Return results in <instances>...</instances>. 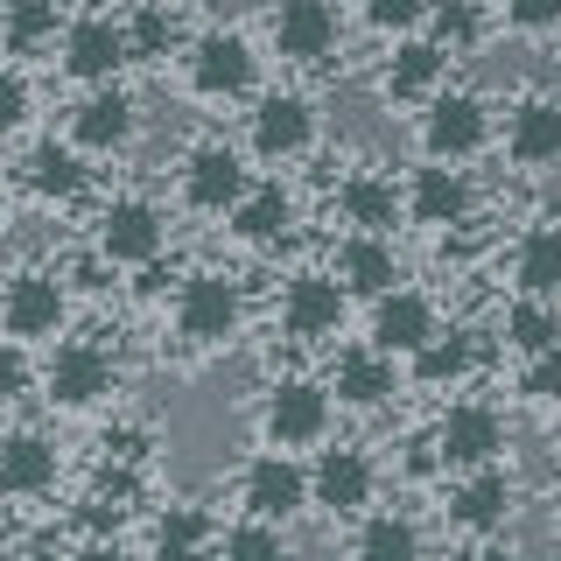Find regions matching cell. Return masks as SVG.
I'll return each instance as SVG.
<instances>
[{"label": "cell", "mask_w": 561, "mask_h": 561, "mask_svg": "<svg viewBox=\"0 0 561 561\" xmlns=\"http://www.w3.org/2000/svg\"><path fill=\"white\" fill-rule=\"evenodd\" d=\"M175 330L190 344H225L239 330V295L225 274H190L183 295H175Z\"/></svg>", "instance_id": "6da1fadb"}, {"label": "cell", "mask_w": 561, "mask_h": 561, "mask_svg": "<svg viewBox=\"0 0 561 561\" xmlns=\"http://www.w3.org/2000/svg\"><path fill=\"white\" fill-rule=\"evenodd\" d=\"M260 428H267L274 449H295V443H316V435L330 428V393L309 379H288L267 393V408H260Z\"/></svg>", "instance_id": "7a4b0ae2"}, {"label": "cell", "mask_w": 561, "mask_h": 561, "mask_svg": "<svg viewBox=\"0 0 561 561\" xmlns=\"http://www.w3.org/2000/svg\"><path fill=\"white\" fill-rule=\"evenodd\" d=\"M64 323V280L57 274H14L8 295H0V330L8 337H57Z\"/></svg>", "instance_id": "3957f363"}, {"label": "cell", "mask_w": 561, "mask_h": 561, "mask_svg": "<svg viewBox=\"0 0 561 561\" xmlns=\"http://www.w3.org/2000/svg\"><path fill=\"white\" fill-rule=\"evenodd\" d=\"M99 253L119 260V267H148V260L162 253V210L140 204V197L113 204V210L99 218Z\"/></svg>", "instance_id": "277c9868"}, {"label": "cell", "mask_w": 561, "mask_h": 561, "mask_svg": "<svg viewBox=\"0 0 561 561\" xmlns=\"http://www.w3.org/2000/svg\"><path fill=\"white\" fill-rule=\"evenodd\" d=\"M421 148H428V162H463V154L484 148V105L478 99H435L428 119H421Z\"/></svg>", "instance_id": "5b68a950"}, {"label": "cell", "mask_w": 561, "mask_h": 561, "mask_svg": "<svg viewBox=\"0 0 561 561\" xmlns=\"http://www.w3.org/2000/svg\"><path fill=\"white\" fill-rule=\"evenodd\" d=\"M190 84H197L204 99H232L253 84V49H245V35H225L210 28L197 49H190Z\"/></svg>", "instance_id": "8992f818"}, {"label": "cell", "mask_w": 561, "mask_h": 561, "mask_svg": "<svg viewBox=\"0 0 561 561\" xmlns=\"http://www.w3.org/2000/svg\"><path fill=\"white\" fill-rule=\"evenodd\" d=\"M330 43H337V14H330V0H280V8H274V49L288 64L330 57Z\"/></svg>", "instance_id": "52a82bcc"}, {"label": "cell", "mask_w": 561, "mask_h": 561, "mask_svg": "<svg viewBox=\"0 0 561 561\" xmlns=\"http://www.w3.org/2000/svg\"><path fill=\"white\" fill-rule=\"evenodd\" d=\"M280 323H288V337H330L344 323V280L295 274L288 295H280Z\"/></svg>", "instance_id": "ba28073f"}, {"label": "cell", "mask_w": 561, "mask_h": 561, "mask_svg": "<svg viewBox=\"0 0 561 561\" xmlns=\"http://www.w3.org/2000/svg\"><path fill=\"white\" fill-rule=\"evenodd\" d=\"M499 443H505L499 414L478 408V400H470V408H449L443 428H435V456H443V463H463V470L491 463V456H499Z\"/></svg>", "instance_id": "9c48e42d"}, {"label": "cell", "mask_w": 561, "mask_h": 561, "mask_svg": "<svg viewBox=\"0 0 561 561\" xmlns=\"http://www.w3.org/2000/svg\"><path fill=\"white\" fill-rule=\"evenodd\" d=\"M245 505H253V519H288L309 505V470H295L288 456H260V463H245Z\"/></svg>", "instance_id": "30bf717a"}, {"label": "cell", "mask_w": 561, "mask_h": 561, "mask_svg": "<svg viewBox=\"0 0 561 561\" xmlns=\"http://www.w3.org/2000/svg\"><path fill=\"white\" fill-rule=\"evenodd\" d=\"M373 351H386V358H393V351H414L435 337V309L421 302V295H408V288H386V295H373Z\"/></svg>", "instance_id": "8fae6325"}, {"label": "cell", "mask_w": 561, "mask_h": 561, "mask_svg": "<svg viewBox=\"0 0 561 561\" xmlns=\"http://www.w3.org/2000/svg\"><path fill=\"white\" fill-rule=\"evenodd\" d=\"M309 499L330 505V513H358V505L373 499V463H365V449H323L316 456Z\"/></svg>", "instance_id": "7c38bea8"}, {"label": "cell", "mask_w": 561, "mask_h": 561, "mask_svg": "<svg viewBox=\"0 0 561 561\" xmlns=\"http://www.w3.org/2000/svg\"><path fill=\"white\" fill-rule=\"evenodd\" d=\"M119 64H127V28L99 22V14L70 22V35H64V70H70V78L99 84V78H113Z\"/></svg>", "instance_id": "4fadbf2b"}, {"label": "cell", "mask_w": 561, "mask_h": 561, "mask_svg": "<svg viewBox=\"0 0 561 561\" xmlns=\"http://www.w3.org/2000/svg\"><path fill=\"white\" fill-rule=\"evenodd\" d=\"M105 386H113V358L99 344H64L49 358V400H64V408H92Z\"/></svg>", "instance_id": "5bb4252c"}, {"label": "cell", "mask_w": 561, "mask_h": 561, "mask_svg": "<svg viewBox=\"0 0 561 561\" xmlns=\"http://www.w3.org/2000/svg\"><path fill=\"white\" fill-rule=\"evenodd\" d=\"M505 513H513V484H505V470H491V463H478L449 491V519L463 526V534H491V526H505Z\"/></svg>", "instance_id": "9a60e30c"}, {"label": "cell", "mask_w": 561, "mask_h": 561, "mask_svg": "<svg viewBox=\"0 0 561 561\" xmlns=\"http://www.w3.org/2000/svg\"><path fill=\"white\" fill-rule=\"evenodd\" d=\"M183 197L197 204V210H232L245 197L239 154L232 148H197V154H190V169H183Z\"/></svg>", "instance_id": "2e32d148"}, {"label": "cell", "mask_w": 561, "mask_h": 561, "mask_svg": "<svg viewBox=\"0 0 561 561\" xmlns=\"http://www.w3.org/2000/svg\"><path fill=\"white\" fill-rule=\"evenodd\" d=\"M309 105L295 99V92H274V99H260V113H253V148L267 154V162H280V154H302L309 148Z\"/></svg>", "instance_id": "e0dca14e"}, {"label": "cell", "mask_w": 561, "mask_h": 561, "mask_svg": "<svg viewBox=\"0 0 561 561\" xmlns=\"http://www.w3.org/2000/svg\"><path fill=\"white\" fill-rule=\"evenodd\" d=\"M57 484V449L43 435H8L0 443V491L8 499H35V491Z\"/></svg>", "instance_id": "ac0fdd59"}, {"label": "cell", "mask_w": 561, "mask_h": 561, "mask_svg": "<svg viewBox=\"0 0 561 561\" xmlns=\"http://www.w3.org/2000/svg\"><path fill=\"white\" fill-rule=\"evenodd\" d=\"M505 148H513V162H526V169L561 162V105L526 99L519 113H513V127H505Z\"/></svg>", "instance_id": "d6986e66"}, {"label": "cell", "mask_w": 561, "mask_h": 561, "mask_svg": "<svg viewBox=\"0 0 561 561\" xmlns=\"http://www.w3.org/2000/svg\"><path fill=\"white\" fill-rule=\"evenodd\" d=\"M337 274H344V295H386L400 280L393 267V245H386L379 232H358V239H344V253H337Z\"/></svg>", "instance_id": "ffe728a7"}, {"label": "cell", "mask_w": 561, "mask_h": 561, "mask_svg": "<svg viewBox=\"0 0 561 561\" xmlns=\"http://www.w3.org/2000/svg\"><path fill=\"white\" fill-rule=\"evenodd\" d=\"M408 210L421 225H456L470 210V190H463V175H456L449 162H428L414 175V190H408Z\"/></svg>", "instance_id": "44dd1931"}, {"label": "cell", "mask_w": 561, "mask_h": 561, "mask_svg": "<svg viewBox=\"0 0 561 561\" xmlns=\"http://www.w3.org/2000/svg\"><path fill=\"white\" fill-rule=\"evenodd\" d=\"M393 393V358L386 351H344L337 358V400L344 408H379Z\"/></svg>", "instance_id": "7402d4cb"}, {"label": "cell", "mask_w": 561, "mask_h": 561, "mask_svg": "<svg viewBox=\"0 0 561 561\" xmlns=\"http://www.w3.org/2000/svg\"><path fill=\"white\" fill-rule=\"evenodd\" d=\"M70 134H78V148H119L134 134V105L119 92H92L78 105V119H70Z\"/></svg>", "instance_id": "603a6c76"}, {"label": "cell", "mask_w": 561, "mask_h": 561, "mask_svg": "<svg viewBox=\"0 0 561 561\" xmlns=\"http://www.w3.org/2000/svg\"><path fill=\"white\" fill-rule=\"evenodd\" d=\"M351 561H421V534L414 519L400 513H373L358 526V548H351Z\"/></svg>", "instance_id": "cb8c5ba5"}, {"label": "cell", "mask_w": 561, "mask_h": 561, "mask_svg": "<svg viewBox=\"0 0 561 561\" xmlns=\"http://www.w3.org/2000/svg\"><path fill=\"white\" fill-rule=\"evenodd\" d=\"M232 232H239L245 245L288 239V197H280V190H245V197L232 204Z\"/></svg>", "instance_id": "d4e9b609"}, {"label": "cell", "mask_w": 561, "mask_h": 561, "mask_svg": "<svg viewBox=\"0 0 561 561\" xmlns=\"http://www.w3.org/2000/svg\"><path fill=\"white\" fill-rule=\"evenodd\" d=\"M204 540H210V519L197 505H169L162 526H154V561H197Z\"/></svg>", "instance_id": "484cf974"}, {"label": "cell", "mask_w": 561, "mask_h": 561, "mask_svg": "<svg viewBox=\"0 0 561 561\" xmlns=\"http://www.w3.org/2000/svg\"><path fill=\"white\" fill-rule=\"evenodd\" d=\"M519 288L526 295H554L561 288V232L540 225V232L519 239Z\"/></svg>", "instance_id": "4316f807"}, {"label": "cell", "mask_w": 561, "mask_h": 561, "mask_svg": "<svg viewBox=\"0 0 561 561\" xmlns=\"http://www.w3.org/2000/svg\"><path fill=\"white\" fill-rule=\"evenodd\" d=\"M337 204H344V218L358 225V232H379V225H393V183L386 175H351V183L337 190Z\"/></svg>", "instance_id": "83f0119b"}, {"label": "cell", "mask_w": 561, "mask_h": 561, "mask_svg": "<svg viewBox=\"0 0 561 561\" xmlns=\"http://www.w3.org/2000/svg\"><path fill=\"white\" fill-rule=\"evenodd\" d=\"M435 78H443V49H435V43H400V49H393V70H386V84H393L400 99L435 92Z\"/></svg>", "instance_id": "f1b7e54d"}, {"label": "cell", "mask_w": 561, "mask_h": 561, "mask_svg": "<svg viewBox=\"0 0 561 561\" xmlns=\"http://www.w3.org/2000/svg\"><path fill=\"white\" fill-rule=\"evenodd\" d=\"M505 337H513L526 358H540V351H554V344H561V316L540 302V295H526V302L505 316Z\"/></svg>", "instance_id": "f546056e"}, {"label": "cell", "mask_w": 561, "mask_h": 561, "mask_svg": "<svg viewBox=\"0 0 561 561\" xmlns=\"http://www.w3.org/2000/svg\"><path fill=\"white\" fill-rule=\"evenodd\" d=\"M78 183H84V169L70 162L57 140L28 154V190H35V197H49V204H57V197H78Z\"/></svg>", "instance_id": "4dcf8cb0"}, {"label": "cell", "mask_w": 561, "mask_h": 561, "mask_svg": "<svg viewBox=\"0 0 561 561\" xmlns=\"http://www.w3.org/2000/svg\"><path fill=\"white\" fill-rule=\"evenodd\" d=\"M0 35H8V49H43L57 35V0H14Z\"/></svg>", "instance_id": "1f68e13d"}, {"label": "cell", "mask_w": 561, "mask_h": 561, "mask_svg": "<svg viewBox=\"0 0 561 561\" xmlns=\"http://www.w3.org/2000/svg\"><path fill=\"white\" fill-rule=\"evenodd\" d=\"M414 373L428 379V386H443V379H463V373H470V337H456V330L443 337V330H435V337L414 351Z\"/></svg>", "instance_id": "d6a6232c"}, {"label": "cell", "mask_w": 561, "mask_h": 561, "mask_svg": "<svg viewBox=\"0 0 561 561\" xmlns=\"http://www.w3.org/2000/svg\"><path fill=\"white\" fill-rule=\"evenodd\" d=\"M225 561H288V548H280L274 519H245L225 534Z\"/></svg>", "instance_id": "836d02e7"}, {"label": "cell", "mask_w": 561, "mask_h": 561, "mask_svg": "<svg viewBox=\"0 0 561 561\" xmlns=\"http://www.w3.org/2000/svg\"><path fill=\"white\" fill-rule=\"evenodd\" d=\"M421 22H435V49L478 43V8H470V0H428V14H421Z\"/></svg>", "instance_id": "e575fe53"}, {"label": "cell", "mask_w": 561, "mask_h": 561, "mask_svg": "<svg viewBox=\"0 0 561 561\" xmlns=\"http://www.w3.org/2000/svg\"><path fill=\"white\" fill-rule=\"evenodd\" d=\"M169 43H175V22L162 8H140L127 28V57H169Z\"/></svg>", "instance_id": "d590c367"}, {"label": "cell", "mask_w": 561, "mask_h": 561, "mask_svg": "<svg viewBox=\"0 0 561 561\" xmlns=\"http://www.w3.org/2000/svg\"><path fill=\"white\" fill-rule=\"evenodd\" d=\"M421 14H428V0H365V22L386 28V35H408Z\"/></svg>", "instance_id": "8d00e7d4"}, {"label": "cell", "mask_w": 561, "mask_h": 561, "mask_svg": "<svg viewBox=\"0 0 561 561\" xmlns=\"http://www.w3.org/2000/svg\"><path fill=\"white\" fill-rule=\"evenodd\" d=\"M505 22L526 35H548V28H561V0H505Z\"/></svg>", "instance_id": "74e56055"}, {"label": "cell", "mask_w": 561, "mask_h": 561, "mask_svg": "<svg viewBox=\"0 0 561 561\" xmlns=\"http://www.w3.org/2000/svg\"><path fill=\"white\" fill-rule=\"evenodd\" d=\"M526 400H561V344L554 351H540V358L534 365H526Z\"/></svg>", "instance_id": "f35d334b"}, {"label": "cell", "mask_w": 561, "mask_h": 561, "mask_svg": "<svg viewBox=\"0 0 561 561\" xmlns=\"http://www.w3.org/2000/svg\"><path fill=\"white\" fill-rule=\"evenodd\" d=\"M28 393V351L22 337H0V400H22Z\"/></svg>", "instance_id": "ab89813d"}, {"label": "cell", "mask_w": 561, "mask_h": 561, "mask_svg": "<svg viewBox=\"0 0 561 561\" xmlns=\"http://www.w3.org/2000/svg\"><path fill=\"white\" fill-rule=\"evenodd\" d=\"M22 119H28V84L14 70H0V134H14Z\"/></svg>", "instance_id": "60d3db41"}, {"label": "cell", "mask_w": 561, "mask_h": 561, "mask_svg": "<svg viewBox=\"0 0 561 561\" xmlns=\"http://www.w3.org/2000/svg\"><path fill=\"white\" fill-rule=\"evenodd\" d=\"M78 561H127V554H119V548H84Z\"/></svg>", "instance_id": "b9f144b4"}]
</instances>
